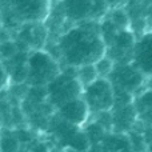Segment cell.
I'll list each match as a JSON object with an SVG mask.
<instances>
[{"label":"cell","mask_w":152,"mask_h":152,"mask_svg":"<svg viewBox=\"0 0 152 152\" xmlns=\"http://www.w3.org/2000/svg\"><path fill=\"white\" fill-rule=\"evenodd\" d=\"M108 19L118 27L119 29H128L131 28V18L126 7H119L108 10L105 13Z\"/></svg>","instance_id":"obj_11"},{"label":"cell","mask_w":152,"mask_h":152,"mask_svg":"<svg viewBox=\"0 0 152 152\" xmlns=\"http://www.w3.org/2000/svg\"><path fill=\"white\" fill-rule=\"evenodd\" d=\"M140 107L145 111H152V88L151 89H145L137 97Z\"/></svg>","instance_id":"obj_16"},{"label":"cell","mask_w":152,"mask_h":152,"mask_svg":"<svg viewBox=\"0 0 152 152\" xmlns=\"http://www.w3.org/2000/svg\"><path fill=\"white\" fill-rule=\"evenodd\" d=\"M48 102L55 107H60L63 103L81 96L83 86L77 80L75 74V67H68L67 71H61L51 83L45 86Z\"/></svg>","instance_id":"obj_4"},{"label":"cell","mask_w":152,"mask_h":152,"mask_svg":"<svg viewBox=\"0 0 152 152\" xmlns=\"http://www.w3.org/2000/svg\"><path fill=\"white\" fill-rule=\"evenodd\" d=\"M48 37L45 23H23L16 29V43L19 48L23 45L27 51L44 50Z\"/></svg>","instance_id":"obj_7"},{"label":"cell","mask_w":152,"mask_h":152,"mask_svg":"<svg viewBox=\"0 0 152 152\" xmlns=\"http://www.w3.org/2000/svg\"><path fill=\"white\" fill-rule=\"evenodd\" d=\"M19 51H20V48H19L18 43L13 42L12 39L7 37V39L1 40L0 42V60H8L12 56H15Z\"/></svg>","instance_id":"obj_14"},{"label":"cell","mask_w":152,"mask_h":152,"mask_svg":"<svg viewBox=\"0 0 152 152\" xmlns=\"http://www.w3.org/2000/svg\"><path fill=\"white\" fill-rule=\"evenodd\" d=\"M95 123H96V128H99V132H103V131H104V128H103V127L102 126H100V124L99 123H97V121H95ZM91 134H96V131H92V128H91V127H88V129H87V136H88V135H91ZM97 135H99V136H102V134H97Z\"/></svg>","instance_id":"obj_19"},{"label":"cell","mask_w":152,"mask_h":152,"mask_svg":"<svg viewBox=\"0 0 152 152\" xmlns=\"http://www.w3.org/2000/svg\"><path fill=\"white\" fill-rule=\"evenodd\" d=\"M83 99L87 102L92 113L110 111L115 105V91L110 79L97 77L83 88Z\"/></svg>","instance_id":"obj_6"},{"label":"cell","mask_w":152,"mask_h":152,"mask_svg":"<svg viewBox=\"0 0 152 152\" xmlns=\"http://www.w3.org/2000/svg\"><path fill=\"white\" fill-rule=\"evenodd\" d=\"M110 77L113 88H119L131 95L135 91H139L145 80V75L140 72L132 63L121 64L118 68L115 67L113 71L111 72Z\"/></svg>","instance_id":"obj_8"},{"label":"cell","mask_w":152,"mask_h":152,"mask_svg":"<svg viewBox=\"0 0 152 152\" xmlns=\"http://www.w3.org/2000/svg\"><path fill=\"white\" fill-rule=\"evenodd\" d=\"M56 48L68 67L97 61L107 52V45L100 34L99 20H86L72 24L60 35Z\"/></svg>","instance_id":"obj_1"},{"label":"cell","mask_w":152,"mask_h":152,"mask_svg":"<svg viewBox=\"0 0 152 152\" xmlns=\"http://www.w3.org/2000/svg\"><path fill=\"white\" fill-rule=\"evenodd\" d=\"M95 67H96L99 77H107V76L111 75V72L115 68V61H113V59H111L110 56L105 53V55L102 56L97 61H95Z\"/></svg>","instance_id":"obj_15"},{"label":"cell","mask_w":152,"mask_h":152,"mask_svg":"<svg viewBox=\"0 0 152 152\" xmlns=\"http://www.w3.org/2000/svg\"><path fill=\"white\" fill-rule=\"evenodd\" d=\"M61 72L59 61L45 50L29 51L28 76L27 81L31 86L45 87Z\"/></svg>","instance_id":"obj_3"},{"label":"cell","mask_w":152,"mask_h":152,"mask_svg":"<svg viewBox=\"0 0 152 152\" xmlns=\"http://www.w3.org/2000/svg\"><path fill=\"white\" fill-rule=\"evenodd\" d=\"M132 64L140 72L152 77V31H145L137 37L132 55Z\"/></svg>","instance_id":"obj_9"},{"label":"cell","mask_w":152,"mask_h":152,"mask_svg":"<svg viewBox=\"0 0 152 152\" xmlns=\"http://www.w3.org/2000/svg\"><path fill=\"white\" fill-rule=\"evenodd\" d=\"M66 20L72 24L86 20H100L108 8L104 0H61Z\"/></svg>","instance_id":"obj_5"},{"label":"cell","mask_w":152,"mask_h":152,"mask_svg":"<svg viewBox=\"0 0 152 152\" xmlns=\"http://www.w3.org/2000/svg\"><path fill=\"white\" fill-rule=\"evenodd\" d=\"M51 7V0H0L3 28L18 29L23 23H45Z\"/></svg>","instance_id":"obj_2"},{"label":"cell","mask_w":152,"mask_h":152,"mask_svg":"<svg viewBox=\"0 0 152 152\" xmlns=\"http://www.w3.org/2000/svg\"><path fill=\"white\" fill-rule=\"evenodd\" d=\"M1 121H3V118H1V115H0V126H1Z\"/></svg>","instance_id":"obj_20"},{"label":"cell","mask_w":152,"mask_h":152,"mask_svg":"<svg viewBox=\"0 0 152 152\" xmlns=\"http://www.w3.org/2000/svg\"><path fill=\"white\" fill-rule=\"evenodd\" d=\"M75 74H76L77 80L80 81V84L83 86V88L87 87L88 84H91L92 81H95L97 77H99L97 71H96V67H95V63L75 67Z\"/></svg>","instance_id":"obj_12"},{"label":"cell","mask_w":152,"mask_h":152,"mask_svg":"<svg viewBox=\"0 0 152 152\" xmlns=\"http://www.w3.org/2000/svg\"><path fill=\"white\" fill-rule=\"evenodd\" d=\"M104 1L108 10L119 8V7H127V4H128V0H104Z\"/></svg>","instance_id":"obj_18"},{"label":"cell","mask_w":152,"mask_h":152,"mask_svg":"<svg viewBox=\"0 0 152 152\" xmlns=\"http://www.w3.org/2000/svg\"><path fill=\"white\" fill-rule=\"evenodd\" d=\"M19 147L18 135L10 129H0V152H19Z\"/></svg>","instance_id":"obj_13"},{"label":"cell","mask_w":152,"mask_h":152,"mask_svg":"<svg viewBox=\"0 0 152 152\" xmlns=\"http://www.w3.org/2000/svg\"><path fill=\"white\" fill-rule=\"evenodd\" d=\"M11 83V79H10V75H8L7 69H5L4 64L0 61V92L4 91L5 88L8 87V84Z\"/></svg>","instance_id":"obj_17"},{"label":"cell","mask_w":152,"mask_h":152,"mask_svg":"<svg viewBox=\"0 0 152 152\" xmlns=\"http://www.w3.org/2000/svg\"><path fill=\"white\" fill-rule=\"evenodd\" d=\"M58 111L59 116L64 121L75 127H81L83 124H86L91 113V110L87 102L83 99V96H77L75 99L63 103L60 107H58Z\"/></svg>","instance_id":"obj_10"}]
</instances>
